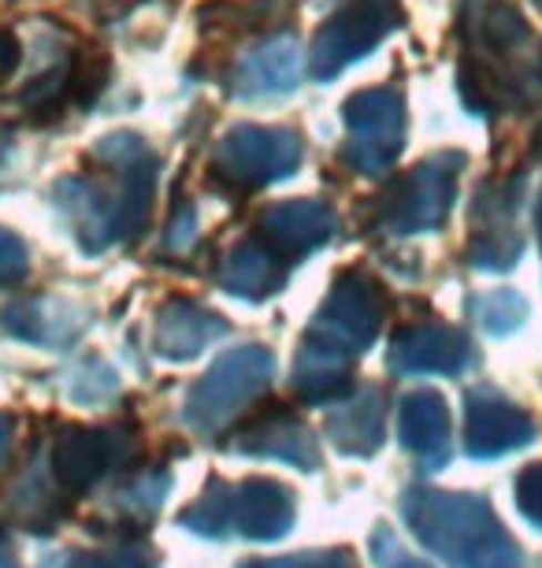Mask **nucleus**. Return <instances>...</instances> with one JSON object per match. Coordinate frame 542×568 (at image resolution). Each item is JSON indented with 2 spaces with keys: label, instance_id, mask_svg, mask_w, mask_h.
Listing matches in <instances>:
<instances>
[{
  "label": "nucleus",
  "instance_id": "obj_1",
  "mask_svg": "<svg viewBox=\"0 0 542 568\" xmlns=\"http://www.w3.org/2000/svg\"><path fill=\"white\" fill-rule=\"evenodd\" d=\"M90 160L101 171L63 179L52 190V201L82 250L101 253L145 231L161 160L145 145V138L131 131L101 138Z\"/></svg>",
  "mask_w": 542,
  "mask_h": 568
},
{
  "label": "nucleus",
  "instance_id": "obj_2",
  "mask_svg": "<svg viewBox=\"0 0 542 568\" xmlns=\"http://www.w3.org/2000/svg\"><path fill=\"white\" fill-rule=\"evenodd\" d=\"M461 90L475 112H513L539 93L542 60L535 34L509 0H480L464 16Z\"/></svg>",
  "mask_w": 542,
  "mask_h": 568
},
{
  "label": "nucleus",
  "instance_id": "obj_3",
  "mask_svg": "<svg viewBox=\"0 0 542 568\" xmlns=\"http://www.w3.org/2000/svg\"><path fill=\"white\" fill-rule=\"evenodd\" d=\"M412 535L450 568H528L491 501L457 490H409L401 501Z\"/></svg>",
  "mask_w": 542,
  "mask_h": 568
},
{
  "label": "nucleus",
  "instance_id": "obj_4",
  "mask_svg": "<svg viewBox=\"0 0 542 568\" xmlns=\"http://www.w3.org/2000/svg\"><path fill=\"white\" fill-rule=\"evenodd\" d=\"M294 520V498L272 479H242L216 484L201 495L194 509L183 513V524L208 535H246V539H279Z\"/></svg>",
  "mask_w": 542,
  "mask_h": 568
},
{
  "label": "nucleus",
  "instance_id": "obj_5",
  "mask_svg": "<svg viewBox=\"0 0 542 568\" xmlns=\"http://www.w3.org/2000/svg\"><path fill=\"white\" fill-rule=\"evenodd\" d=\"M301 156L305 142L290 126L238 123L219 138L212 153V175L231 190H260L294 175L301 168Z\"/></svg>",
  "mask_w": 542,
  "mask_h": 568
},
{
  "label": "nucleus",
  "instance_id": "obj_6",
  "mask_svg": "<svg viewBox=\"0 0 542 568\" xmlns=\"http://www.w3.org/2000/svg\"><path fill=\"white\" fill-rule=\"evenodd\" d=\"M401 23H406L401 0H349L316 30L313 49H308V71L320 82L335 79L401 30Z\"/></svg>",
  "mask_w": 542,
  "mask_h": 568
},
{
  "label": "nucleus",
  "instance_id": "obj_7",
  "mask_svg": "<svg viewBox=\"0 0 542 568\" xmlns=\"http://www.w3.org/2000/svg\"><path fill=\"white\" fill-rule=\"evenodd\" d=\"M349 142L342 160L360 175H387L406 149V98L398 85H371L342 104Z\"/></svg>",
  "mask_w": 542,
  "mask_h": 568
},
{
  "label": "nucleus",
  "instance_id": "obj_8",
  "mask_svg": "<svg viewBox=\"0 0 542 568\" xmlns=\"http://www.w3.org/2000/svg\"><path fill=\"white\" fill-rule=\"evenodd\" d=\"M461 153H434L420 160L406 179L390 186V194L379 205V223L395 234L439 231L453 209L457 179H461Z\"/></svg>",
  "mask_w": 542,
  "mask_h": 568
},
{
  "label": "nucleus",
  "instance_id": "obj_9",
  "mask_svg": "<svg viewBox=\"0 0 542 568\" xmlns=\"http://www.w3.org/2000/svg\"><path fill=\"white\" fill-rule=\"evenodd\" d=\"M272 368H275L272 353L260 346H242L235 353H227V357H219L216 368L190 390L186 424L205 435L216 432L227 420H235L257 394L268 390Z\"/></svg>",
  "mask_w": 542,
  "mask_h": 568
},
{
  "label": "nucleus",
  "instance_id": "obj_10",
  "mask_svg": "<svg viewBox=\"0 0 542 568\" xmlns=\"http://www.w3.org/2000/svg\"><path fill=\"white\" fill-rule=\"evenodd\" d=\"M382 316H387V297L376 278H368L365 272H342L335 278L331 297L308 327V338H320L324 346L357 357L376 342Z\"/></svg>",
  "mask_w": 542,
  "mask_h": 568
},
{
  "label": "nucleus",
  "instance_id": "obj_11",
  "mask_svg": "<svg viewBox=\"0 0 542 568\" xmlns=\"http://www.w3.org/2000/svg\"><path fill=\"white\" fill-rule=\"evenodd\" d=\"M520 190L524 182H491L480 190L472 205V239H469V264L480 272H509L520 253H524V239H520Z\"/></svg>",
  "mask_w": 542,
  "mask_h": 568
},
{
  "label": "nucleus",
  "instance_id": "obj_12",
  "mask_svg": "<svg viewBox=\"0 0 542 568\" xmlns=\"http://www.w3.org/2000/svg\"><path fill=\"white\" fill-rule=\"evenodd\" d=\"M535 443V420L528 409L509 402L502 390L475 387L464 398V449L475 460L505 457Z\"/></svg>",
  "mask_w": 542,
  "mask_h": 568
},
{
  "label": "nucleus",
  "instance_id": "obj_13",
  "mask_svg": "<svg viewBox=\"0 0 542 568\" xmlns=\"http://www.w3.org/2000/svg\"><path fill=\"white\" fill-rule=\"evenodd\" d=\"M260 242L279 256L283 264H297L301 256L313 250H320L335 239L338 216L331 205L313 197H297V201H279L260 216Z\"/></svg>",
  "mask_w": 542,
  "mask_h": 568
},
{
  "label": "nucleus",
  "instance_id": "obj_14",
  "mask_svg": "<svg viewBox=\"0 0 542 568\" xmlns=\"http://www.w3.org/2000/svg\"><path fill=\"white\" fill-rule=\"evenodd\" d=\"M472 364V346L457 327L417 324L390 346V368L398 375H461Z\"/></svg>",
  "mask_w": 542,
  "mask_h": 568
},
{
  "label": "nucleus",
  "instance_id": "obj_15",
  "mask_svg": "<svg viewBox=\"0 0 542 568\" xmlns=\"http://www.w3.org/2000/svg\"><path fill=\"white\" fill-rule=\"evenodd\" d=\"M305 74V52L297 45L294 34H279L260 41L238 60L235 74H231V93L235 98H275V93H290L301 85Z\"/></svg>",
  "mask_w": 542,
  "mask_h": 568
},
{
  "label": "nucleus",
  "instance_id": "obj_16",
  "mask_svg": "<svg viewBox=\"0 0 542 568\" xmlns=\"http://www.w3.org/2000/svg\"><path fill=\"white\" fill-rule=\"evenodd\" d=\"M401 446L420 460L423 468H442L450 460V409L434 390H417L401 402Z\"/></svg>",
  "mask_w": 542,
  "mask_h": 568
},
{
  "label": "nucleus",
  "instance_id": "obj_17",
  "mask_svg": "<svg viewBox=\"0 0 542 568\" xmlns=\"http://www.w3.org/2000/svg\"><path fill=\"white\" fill-rule=\"evenodd\" d=\"M115 438L109 432H86V427H71L57 443L52 468H57V484L68 490L93 487L109 471L115 460Z\"/></svg>",
  "mask_w": 542,
  "mask_h": 568
},
{
  "label": "nucleus",
  "instance_id": "obj_18",
  "mask_svg": "<svg viewBox=\"0 0 542 568\" xmlns=\"http://www.w3.org/2000/svg\"><path fill=\"white\" fill-rule=\"evenodd\" d=\"M290 264H283L260 239H249L227 253L219 264V286L238 297H272L283 291Z\"/></svg>",
  "mask_w": 542,
  "mask_h": 568
},
{
  "label": "nucleus",
  "instance_id": "obj_19",
  "mask_svg": "<svg viewBox=\"0 0 542 568\" xmlns=\"http://www.w3.org/2000/svg\"><path fill=\"white\" fill-rule=\"evenodd\" d=\"M223 331H227V324L208 313V308H201L194 302H172L161 313V327H156V349L164 353V357H194V353H201L205 346H212Z\"/></svg>",
  "mask_w": 542,
  "mask_h": 568
},
{
  "label": "nucleus",
  "instance_id": "obj_20",
  "mask_svg": "<svg viewBox=\"0 0 542 568\" xmlns=\"http://www.w3.org/2000/svg\"><path fill=\"white\" fill-rule=\"evenodd\" d=\"M382 424H387L382 394L360 390L357 398H349V405H342V409L327 420V438H331L342 454L368 457V454H376L382 443Z\"/></svg>",
  "mask_w": 542,
  "mask_h": 568
},
{
  "label": "nucleus",
  "instance_id": "obj_21",
  "mask_svg": "<svg viewBox=\"0 0 542 568\" xmlns=\"http://www.w3.org/2000/svg\"><path fill=\"white\" fill-rule=\"evenodd\" d=\"M235 449L242 454H257V457H283L294 465L313 468L316 465V443L308 435V427L301 420H294L290 413H275L268 420L253 424L249 432L238 435Z\"/></svg>",
  "mask_w": 542,
  "mask_h": 568
},
{
  "label": "nucleus",
  "instance_id": "obj_22",
  "mask_svg": "<svg viewBox=\"0 0 542 568\" xmlns=\"http://www.w3.org/2000/svg\"><path fill=\"white\" fill-rule=\"evenodd\" d=\"M4 327L30 342H63L79 327V313L63 302H27L8 308Z\"/></svg>",
  "mask_w": 542,
  "mask_h": 568
},
{
  "label": "nucleus",
  "instance_id": "obj_23",
  "mask_svg": "<svg viewBox=\"0 0 542 568\" xmlns=\"http://www.w3.org/2000/svg\"><path fill=\"white\" fill-rule=\"evenodd\" d=\"M472 316L480 320L487 335H509L528 320V302L517 291H491L472 297Z\"/></svg>",
  "mask_w": 542,
  "mask_h": 568
},
{
  "label": "nucleus",
  "instance_id": "obj_24",
  "mask_svg": "<svg viewBox=\"0 0 542 568\" xmlns=\"http://www.w3.org/2000/svg\"><path fill=\"white\" fill-rule=\"evenodd\" d=\"M513 495H517L520 517L542 531V460H535V465H528L520 471L517 484H513Z\"/></svg>",
  "mask_w": 542,
  "mask_h": 568
},
{
  "label": "nucleus",
  "instance_id": "obj_25",
  "mask_svg": "<svg viewBox=\"0 0 542 568\" xmlns=\"http://www.w3.org/2000/svg\"><path fill=\"white\" fill-rule=\"evenodd\" d=\"M30 272V253L27 245L19 242V234L8 227H0V291L4 286H19Z\"/></svg>",
  "mask_w": 542,
  "mask_h": 568
},
{
  "label": "nucleus",
  "instance_id": "obj_26",
  "mask_svg": "<svg viewBox=\"0 0 542 568\" xmlns=\"http://www.w3.org/2000/svg\"><path fill=\"white\" fill-rule=\"evenodd\" d=\"M71 568H153L145 554H86L74 557Z\"/></svg>",
  "mask_w": 542,
  "mask_h": 568
},
{
  "label": "nucleus",
  "instance_id": "obj_27",
  "mask_svg": "<svg viewBox=\"0 0 542 568\" xmlns=\"http://www.w3.org/2000/svg\"><path fill=\"white\" fill-rule=\"evenodd\" d=\"M246 568H354V561L346 554H301V557H286V561L246 565Z\"/></svg>",
  "mask_w": 542,
  "mask_h": 568
},
{
  "label": "nucleus",
  "instance_id": "obj_28",
  "mask_svg": "<svg viewBox=\"0 0 542 568\" xmlns=\"http://www.w3.org/2000/svg\"><path fill=\"white\" fill-rule=\"evenodd\" d=\"M376 550H379V568H431V565H423V561H417V557H409L401 546L390 539L387 531H379L376 535Z\"/></svg>",
  "mask_w": 542,
  "mask_h": 568
},
{
  "label": "nucleus",
  "instance_id": "obj_29",
  "mask_svg": "<svg viewBox=\"0 0 542 568\" xmlns=\"http://www.w3.org/2000/svg\"><path fill=\"white\" fill-rule=\"evenodd\" d=\"M19 63H23V45H19V38L12 30H0V85L12 82Z\"/></svg>",
  "mask_w": 542,
  "mask_h": 568
},
{
  "label": "nucleus",
  "instance_id": "obj_30",
  "mask_svg": "<svg viewBox=\"0 0 542 568\" xmlns=\"http://www.w3.org/2000/svg\"><path fill=\"white\" fill-rule=\"evenodd\" d=\"M8 446H12V420H8V416H0V460H4Z\"/></svg>",
  "mask_w": 542,
  "mask_h": 568
},
{
  "label": "nucleus",
  "instance_id": "obj_31",
  "mask_svg": "<svg viewBox=\"0 0 542 568\" xmlns=\"http://www.w3.org/2000/svg\"><path fill=\"white\" fill-rule=\"evenodd\" d=\"M535 227H539V242H542V194H539V205H535Z\"/></svg>",
  "mask_w": 542,
  "mask_h": 568
},
{
  "label": "nucleus",
  "instance_id": "obj_32",
  "mask_svg": "<svg viewBox=\"0 0 542 568\" xmlns=\"http://www.w3.org/2000/svg\"><path fill=\"white\" fill-rule=\"evenodd\" d=\"M535 8H539V12H542V0H535Z\"/></svg>",
  "mask_w": 542,
  "mask_h": 568
}]
</instances>
